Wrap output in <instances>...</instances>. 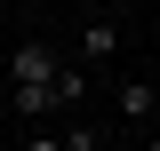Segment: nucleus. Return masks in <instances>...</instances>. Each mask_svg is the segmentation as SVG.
I'll list each match as a JSON object with an SVG mask.
<instances>
[{
  "label": "nucleus",
  "instance_id": "1",
  "mask_svg": "<svg viewBox=\"0 0 160 151\" xmlns=\"http://www.w3.org/2000/svg\"><path fill=\"white\" fill-rule=\"evenodd\" d=\"M8 72H16V95H56V72H64V64H56V48H48V40H24Z\"/></svg>",
  "mask_w": 160,
  "mask_h": 151
},
{
  "label": "nucleus",
  "instance_id": "2",
  "mask_svg": "<svg viewBox=\"0 0 160 151\" xmlns=\"http://www.w3.org/2000/svg\"><path fill=\"white\" fill-rule=\"evenodd\" d=\"M80 56H88V64H112V56H120V24H112V16L80 24Z\"/></svg>",
  "mask_w": 160,
  "mask_h": 151
},
{
  "label": "nucleus",
  "instance_id": "3",
  "mask_svg": "<svg viewBox=\"0 0 160 151\" xmlns=\"http://www.w3.org/2000/svg\"><path fill=\"white\" fill-rule=\"evenodd\" d=\"M152 112H160V88L128 80V88H120V119H152Z\"/></svg>",
  "mask_w": 160,
  "mask_h": 151
},
{
  "label": "nucleus",
  "instance_id": "4",
  "mask_svg": "<svg viewBox=\"0 0 160 151\" xmlns=\"http://www.w3.org/2000/svg\"><path fill=\"white\" fill-rule=\"evenodd\" d=\"M64 151H104V135L88 127V119H72V127H64Z\"/></svg>",
  "mask_w": 160,
  "mask_h": 151
},
{
  "label": "nucleus",
  "instance_id": "5",
  "mask_svg": "<svg viewBox=\"0 0 160 151\" xmlns=\"http://www.w3.org/2000/svg\"><path fill=\"white\" fill-rule=\"evenodd\" d=\"M24 151H64V135H48V127H32V135H24Z\"/></svg>",
  "mask_w": 160,
  "mask_h": 151
},
{
  "label": "nucleus",
  "instance_id": "6",
  "mask_svg": "<svg viewBox=\"0 0 160 151\" xmlns=\"http://www.w3.org/2000/svg\"><path fill=\"white\" fill-rule=\"evenodd\" d=\"M144 151H160V143H144Z\"/></svg>",
  "mask_w": 160,
  "mask_h": 151
}]
</instances>
